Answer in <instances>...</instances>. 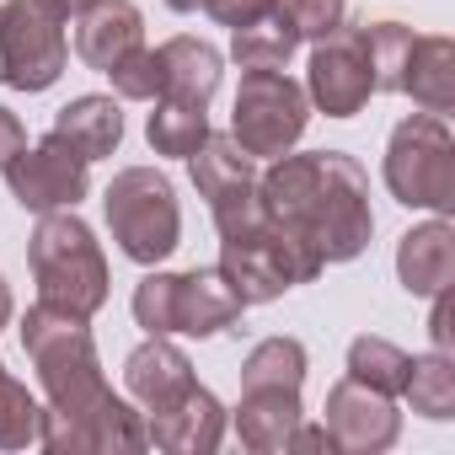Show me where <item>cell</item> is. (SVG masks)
Here are the masks:
<instances>
[{
    "label": "cell",
    "mask_w": 455,
    "mask_h": 455,
    "mask_svg": "<svg viewBox=\"0 0 455 455\" xmlns=\"http://www.w3.org/2000/svg\"><path fill=\"white\" fill-rule=\"evenodd\" d=\"M134 49H145V17L134 0H92L86 12H76V54L86 70L108 76Z\"/></svg>",
    "instance_id": "cell-14"
},
{
    "label": "cell",
    "mask_w": 455,
    "mask_h": 455,
    "mask_svg": "<svg viewBox=\"0 0 455 455\" xmlns=\"http://www.w3.org/2000/svg\"><path fill=\"white\" fill-rule=\"evenodd\" d=\"M306 124H311V97L300 81H290L284 70H242L231 140L252 161H274V156L295 150Z\"/></svg>",
    "instance_id": "cell-8"
},
{
    "label": "cell",
    "mask_w": 455,
    "mask_h": 455,
    "mask_svg": "<svg viewBox=\"0 0 455 455\" xmlns=\"http://www.w3.org/2000/svg\"><path fill=\"white\" fill-rule=\"evenodd\" d=\"M428 300H434L428 338H434V348H439V354H450V290H439V295H428Z\"/></svg>",
    "instance_id": "cell-32"
},
{
    "label": "cell",
    "mask_w": 455,
    "mask_h": 455,
    "mask_svg": "<svg viewBox=\"0 0 455 455\" xmlns=\"http://www.w3.org/2000/svg\"><path fill=\"white\" fill-rule=\"evenodd\" d=\"M166 6H172V12H198L204 0H166Z\"/></svg>",
    "instance_id": "cell-34"
},
{
    "label": "cell",
    "mask_w": 455,
    "mask_h": 455,
    "mask_svg": "<svg viewBox=\"0 0 455 455\" xmlns=\"http://www.w3.org/2000/svg\"><path fill=\"white\" fill-rule=\"evenodd\" d=\"M70 12L60 0H6L0 6V81L12 92H49L65 76Z\"/></svg>",
    "instance_id": "cell-7"
},
{
    "label": "cell",
    "mask_w": 455,
    "mask_h": 455,
    "mask_svg": "<svg viewBox=\"0 0 455 455\" xmlns=\"http://www.w3.org/2000/svg\"><path fill=\"white\" fill-rule=\"evenodd\" d=\"M49 134H60L76 156H86V161H102V156H113L118 150V140H124V113H118V102L113 97H76V102H65L60 113H54V129Z\"/></svg>",
    "instance_id": "cell-21"
},
{
    "label": "cell",
    "mask_w": 455,
    "mask_h": 455,
    "mask_svg": "<svg viewBox=\"0 0 455 455\" xmlns=\"http://www.w3.org/2000/svg\"><path fill=\"white\" fill-rule=\"evenodd\" d=\"M6 188L22 209L49 214V209H76L92 188V161L76 156L60 134H44L38 145L17 150L6 166Z\"/></svg>",
    "instance_id": "cell-12"
},
{
    "label": "cell",
    "mask_w": 455,
    "mask_h": 455,
    "mask_svg": "<svg viewBox=\"0 0 455 455\" xmlns=\"http://www.w3.org/2000/svg\"><path fill=\"white\" fill-rule=\"evenodd\" d=\"M279 6V0H204V12L220 22V28H247V22H258V17H268Z\"/></svg>",
    "instance_id": "cell-30"
},
{
    "label": "cell",
    "mask_w": 455,
    "mask_h": 455,
    "mask_svg": "<svg viewBox=\"0 0 455 455\" xmlns=\"http://www.w3.org/2000/svg\"><path fill=\"white\" fill-rule=\"evenodd\" d=\"M12 311H17V300H12V284H6V279H0V332H6V327H12Z\"/></svg>",
    "instance_id": "cell-33"
},
{
    "label": "cell",
    "mask_w": 455,
    "mask_h": 455,
    "mask_svg": "<svg viewBox=\"0 0 455 455\" xmlns=\"http://www.w3.org/2000/svg\"><path fill=\"white\" fill-rule=\"evenodd\" d=\"M161 60V97H182V102H209L220 92V76H225V60L214 44L204 38H166L156 49Z\"/></svg>",
    "instance_id": "cell-19"
},
{
    "label": "cell",
    "mask_w": 455,
    "mask_h": 455,
    "mask_svg": "<svg viewBox=\"0 0 455 455\" xmlns=\"http://www.w3.org/2000/svg\"><path fill=\"white\" fill-rule=\"evenodd\" d=\"M396 279L407 295H439L450 290L455 279V231H450V220H428V225H412V231L396 242Z\"/></svg>",
    "instance_id": "cell-18"
},
{
    "label": "cell",
    "mask_w": 455,
    "mask_h": 455,
    "mask_svg": "<svg viewBox=\"0 0 455 455\" xmlns=\"http://www.w3.org/2000/svg\"><path fill=\"white\" fill-rule=\"evenodd\" d=\"M60 6H65V12L76 17V12H86V6H92V0H60Z\"/></svg>",
    "instance_id": "cell-35"
},
{
    "label": "cell",
    "mask_w": 455,
    "mask_h": 455,
    "mask_svg": "<svg viewBox=\"0 0 455 455\" xmlns=\"http://www.w3.org/2000/svg\"><path fill=\"white\" fill-rule=\"evenodd\" d=\"M124 386H129V396L145 407V418H156V412H172L198 380H193V364H188V354H182L177 343L145 338V343L124 359Z\"/></svg>",
    "instance_id": "cell-15"
},
{
    "label": "cell",
    "mask_w": 455,
    "mask_h": 455,
    "mask_svg": "<svg viewBox=\"0 0 455 455\" xmlns=\"http://www.w3.org/2000/svg\"><path fill=\"white\" fill-rule=\"evenodd\" d=\"M102 214H108V231L118 242V252L140 268L166 263L182 242L177 193H172L166 172H156V166H124L102 193Z\"/></svg>",
    "instance_id": "cell-5"
},
{
    "label": "cell",
    "mask_w": 455,
    "mask_h": 455,
    "mask_svg": "<svg viewBox=\"0 0 455 455\" xmlns=\"http://www.w3.org/2000/svg\"><path fill=\"white\" fill-rule=\"evenodd\" d=\"M38 423H44V407L6 370V359H0V450H28V444H38Z\"/></svg>",
    "instance_id": "cell-26"
},
{
    "label": "cell",
    "mask_w": 455,
    "mask_h": 455,
    "mask_svg": "<svg viewBox=\"0 0 455 455\" xmlns=\"http://www.w3.org/2000/svg\"><path fill=\"white\" fill-rule=\"evenodd\" d=\"M364 38H370V65H375V92H402L407 49L418 33L402 22H364Z\"/></svg>",
    "instance_id": "cell-27"
},
{
    "label": "cell",
    "mask_w": 455,
    "mask_h": 455,
    "mask_svg": "<svg viewBox=\"0 0 455 455\" xmlns=\"http://www.w3.org/2000/svg\"><path fill=\"white\" fill-rule=\"evenodd\" d=\"M108 81H113V92L124 102H156L161 97V60H156V49H134L124 65L108 70Z\"/></svg>",
    "instance_id": "cell-29"
},
{
    "label": "cell",
    "mask_w": 455,
    "mask_h": 455,
    "mask_svg": "<svg viewBox=\"0 0 455 455\" xmlns=\"http://www.w3.org/2000/svg\"><path fill=\"white\" fill-rule=\"evenodd\" d=\"M22 348L49 396L44 423H38V444L49 455H140V450H150L145 418L102 375L86 316L54 311L38 300L22 316Z\"/></svg>",
    "instance_id": "cell-1"
},
{
    "label": "cell",
    "mask_w": 455,
    "mask_h": 455,
    "mask_svg": "<svg viewBox=\"0 0 455 455\" xmlns=\"http://www.w3.org/2000/svg\"><path fill=\"white\" fill-rule=\"evenodd\" d=\"M214 268L225 274V284L236 290L242 306H268V300H279L284 290L311 284L327 263H322L306 242L284 236L279 225H263V231H252V236L220 242V263H214Z\"/></svg>",
    "instance_id": "cell-9"
},
{
    "label": "cell",
    "mask_w": 455,
    "mask_h": 455,
    "mask_svg": "<svg viewBox=\"0 0 455 455\" xmlns=\"http://www.w3.org/2000/svg\"><path fill=\"white\" fill-rule=\"evenodd\" d=\"M402 97H412L423 113H439V118L455 108V44L444 33L412 38L407 70H402Z\"/></svg>",
    "instance_id": "cell-20"
},
{
    "label": "cell",
    "mask_w": 455,
    "mask_h": 455,
    "mask_svg": "<svg viewBox=\"0 0 455 455\" xmlns=\"http://www.w3.org/2000/svg\"><path fill=\"white\" fill-rule=\"evenodd\" d=\"M242 300L236 290L225 284L220 268H188V274H145L134 284V322L150 332V338H172V332H188V338H220L242 322Z\"/></svg>",
    "instance_id": "cell-4"
},
{
    "label": "cell",
    "mask_w": 455,
    "mask_h": 455,
    "mask_svg": "<svg viewBox=\"0 0 455 455\" xmlns=\"http://www.w3.org/2000/svg\"><path fill=\"white\" fill-rule=\"evenodd\" d=\"M322 412H327L322 428L332 434V450H343V455H380L402 434L396 396H380V391H370V386H359L348 375L327 391V407Z\"/></svg>",
    "instance_id": "cell-13"
},
{
    "label": "cell",
    "mask_w": 455,
    "mask_h": 455,
    "mask_svg": "<svg viewBox=\"0 0 455 455\" xmlns=\"http://www.w3.org/2000/svg\"><path fill=\"white\" fill-rule=\"evenodd\" d=\"M209 134V102H182V97H156V113L145 118V140L156 156L188 161Z\"/></svg>",
    "instance_id": "cell-22"
},
{
    "label": "cell",
    "mask_w": 455,
    "mask_h": 455,
    "mask_svg": "<svg viewBox=\"0 0 455 455\" xmlns=\"http://www.w3.org/2000/svg\"><path fill=\"white\" fill-rule=\"evenodd\" d=\"M17 150H28V129H22V118L12 108H0V172L12 166Z\"/></svg>",
    "instance_id": "cell-31"
},
{
    "label": "cell",
    "mask_w": 455,
    "mask_h": 455,
    "mask_svg": "<svg viewBox=\"0 0 455 455\" xmlns=\"http://www.w3.org/2000/svg\"><path fill=\"white\" fill-rule=\"evenodd\" d=\"M295 49H300V38H295V28L279 17V6H274L268 17L236 28V38H231V60H236L242 70H284Z\"/></svg>",
    "instance_id": "cell-24"
},
{
    "label": "cell",
    "mask_w": 455,
    "mask_h": 455,
    "mask_svg": "<svg viewBox=\"0 0 455 455\" xmlns=\"http://www.w3.org/2000/svg\"><path fill=\"white\" fill-rule=\"evenodd\" d=\"M306 97L327 118H354L375 97V65H370V38L364 28H332L327 38L311 44V70H306Z\"/></svg>",
    "instance_id": "cell-11"
},
{
    "label": "cell",
    "mask_w": 455,
    "mask_h": 455,
    "mask_svg": "<svg viewBox=\"0 0 455 455\" xmlns=\"http://www.w3.org/2000/svg\"><path fill=\"white\" fill-rule=\"evenodd\" d=\"M145 439L166 455H209L225 439V407L209 386H193L172 412L145 418Z\"/></svg>",
    "instance_id": "cell-17"
},
{
    "label": "cell",
    "mask_w": 455,
    "mask_h": 455,
    "mask_svg": "<svg viewBox=\"0 0 455 455\" xmlns=\"http://www.w3.org/2000/svg\"><path fill=\"white\" fill-rule=\"evenodd\" d=\"M258 193L268 225L306 242L322 263H354L375 236L370 177L343 150H284L258 177Z\"/></svg>",
    "instance_id": "cell-2"
},
{
    "label": "cell",
    "mask_w": 455,
    "mask_h": 455,
    "mask_svg": "<svg viewBox=\"0 0 455 455\" xmlns=\"http://www.w3.org/2000/svg\"><path fill=\"white\" fill-rule=\"evenodd\" d=\"M402 402H412V412L428 418V423H450L455 418V364H450V354H439V348L412 354Z\"/></svg>",
    "instance_id": "cell-23"
},
{
    "label": "cell",
    "mask_w": 455,
    "mask_h": 455,
    "mask_svg": "<svg viewBox=\"0 0 455 455\" xmlns=\"http://www.w3.org/2000/svg\"><path fill=\"white\" fill-rule=\"evenodd\" d=\"M279 17L295 28V38L306 44H316V38H327L332 28H343V17H348V0H279Z\"/></svg>",
    "instance_id": "cell-28"
},
{
    "label": "cell",
    "mask_w": 455,
    "mask_h": 455,
    "mask_svg": "<svg viewBox=\"0 0 455 455\" xmlns=\"http://www.w3.org/2000/svg\"><path fill=\"white\" fill-rule=\"evenodd\" d=\"M386 188L407 209H434L450 220L455 209V134L439 113H412L386 140Z\"/></svg>",
    "instance_id": "cell-6"
},
{
    "label": "cell",
    "mask_w": 455,
    "mask_h": 455,
    "mask_svg": "<svg viewBox=\"0 0 455 455\" xmlns=\"http://www.w3.org/2000/svg\"><path fill=\"white\" fill-rule=\"evenodd\" d=\"M407 364H412V354H402L396 343H386V338H354L348 343V380H359V386H370V391H380V396H402V386H407Z\"/></svg>",
    "instance_id": "cell-25"
},
{
    "label": "cell",
    "mask_w": 455,
    "mask_h": 455,
    "mask_svg": "<svg viewBox=\"0 0 455 455\" xmlns=\"http://www.w3.org/2000/svg\"><path fill=\"white\" fill-rule=\"evenodd\" d=\"M300 418H306L300 386H279V380H252V386H242V402H236V412H231V423H236V434H242V444H247L252 455L284 450Z\"/></svg>",
    "instance_id": "cell-16"
},
{
    "label": "cell",
    "mask_w": 455,
    "mask_h": 455,
    "mask_svg": "<svg viewBox=\"0 0 455 455\" xmlns=\"http://www.w3.org/2000/svg\"><path fill=\"white\" fill-rule=\"evenodd\" d=\"M188 172H193L198 198L214 214L220 242L252 236V231H263V225H268L263 193H258V166H252V156L231 134H204V145L188 156Z\"/></svg>",
    "instance_id": "cell-10"
},
{
    "label": "cell",
    "mask_w": 455,
    "mask_h": 455,
    "mask_svg": "<svg viewBox=\"0 0 455 455\" xmlns=\"http://www.w3.org/2000/svg\"><path fill=\"white\" fill-rule=\"evenodd\" d=\"M28 263H33V279H38V300L54 306V311H70V316H97L108 306V258H102V242L97 231L76 214V209H49L38 214V231L28 242Z\"/></svg>",
    "instance_id": "cell-3"
}]
</instances>
